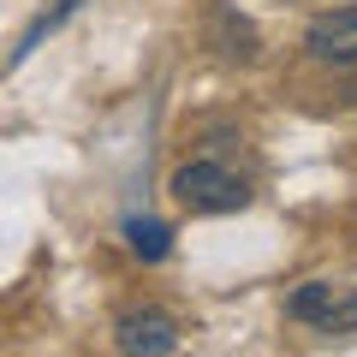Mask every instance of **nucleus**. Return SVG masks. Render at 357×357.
I'll return each mask as SVG.
<instances>
[{"mask_svg":"<svg viewBox=\"0 0 357 357\" xmlns=\"http://www.w3.org/2000/svg\"><path fill=\"white\" fill-rule=\"evenodd\" d=\"M167 191H173L178 208H191V215H232V208L250 203V178L238 167L203 155V161H178L173 178H167Z\"/></svg>","mask_w":357,"mask_h":357,"instance_id":"obj_1","label":"nucleus"},{"mask_svg":"<svg viewBox=\"0 0 357 357\" xmlns=\"http://www.w3.org/2000/svg\"><path fill=\"white\" fill-rule=\"evenodd\" d=\"M114 351L126 357H167L178 351V321L161 304H131L114 316Z\"/></svg>","mask_w":357,"mask_h":357,"instance_id":"obj_2","label":"nucleus"},{"mask_svg":"<svg viewBox=\"0 0 357 357\" xmlns=\"http://www.w3.org/2000/svg\"><path fill=\"white\" fill-rule=\"evenodd\" d=\"M304 54L328 72H357V6H328L310 18Z\"/></svg>","mask_w":357,"mask_h":357,"instance_id":"obj_3","label":"nucleus"},{"mask_svg":"<svg viewBox=\"0 0 357 357\" xmlns=\"http://www.w3.org/2000/svg\"><path fill=\"white\" fill-rule=\"evenodd\" d=\"M208 48H215L220 60L250 66L256 54H262V36H256V24H250V18H238L232 6H208Z\"/></svg>","mask_w":357,"mask_h":357,"instance_id":"obj_4","label":"nucleus"},{"mask_svg":"<svg viewBox=\"0 0 357 357\" xmlns=\"http://www.w3.org/2000/svg\"><path fill=\"white\" fill-rule=\"evenodd\" d=\"M333 304H340V286L304 280L292 298H286V321H298V328H316V333H321V321L333 316Z\"/></svg>","mask_w":357,"mask_h":357,"instance_id":"obj_5","label":"nucleus"},{"mask_svg":"<svg viewBox=\"0 0 357 357\" xmlns=\"http://www.w3.org/2000/svg\"><path fill=\"white\" fill-rule=\"evenodd\" d=\"M126 244L137 262H167V250H173V232L161 227V220H126Z\"/></svg>","mask_w":357,"mask_h":357,"instance_id":"obj_6","label":"nucleus"},{"mask_svg":"<svg viewBox=\"0 0 357 357\" xmlns=\"http://www.w3.org/2000/svg\"><path fill=\"white\" fill-rule=\"evenodd\" d=\"M72 13H77V0H54L48 13H42V18H36V24H30V36H24V48H18V60H24V54H30V48H36V42H42V36H48V30H60V24H66V18H72Z\"/></svg>","mask_w":357,"mask_h":357,"instance_id":"obj_7","label":"nucleus"},{"mask_svg":"<svg viewBox=\"0 0 357 357\" xmlns=\"http://www.w3.org/2000/svg\"><path fill=\"white\" fill-rule=\"evenodd\" d=\"M321 333H340V340H351V333H357V286H351V292H340V304H333V316L321 321Z\"/></svg>","mask_w":357,"mask_h":357,"instance_id":"obj_8","label":"nucleus"}]
</instances>
